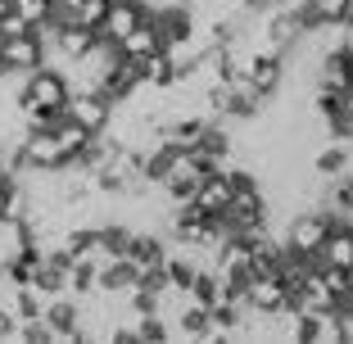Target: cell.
Segmentation results:
<instances>
[{
  "label": "cell",
  "mask_w": 353,
  "mask_h": 344,
  "mask_svg": "<svg viewBox=\"0 0 353 344\" xmlns=\"http://www.w3.org/2000/svg\"><path fill=\"white\" fill-rule=\"evenodd\" d=\"M317 263H326V267H353V222H331L322 250H317Z\"/></svg>",
  "instance_id": "6"
},
{
  "label": "cell",
  "mask_w": 353,
  "mask_h": 344,
  "mask_svg": "<svg viewBox=\"0 0 353 344\" xmlns=\"http://www.w3.org/2000/svg\"><path fill=\"white\" fill-rule=\"evenodd\" d=\"M0 77H10V68H5V59H0Z\"/></svg>",
  "instance_id": "15"
},
{
  "label": "cell",
  "mask_w": 353,
  "mask_h": 344,
  "mask_svg": "<svg viewBox=\"0 0 353 344\" xmlns=\"http://www.w3.org/2000/svg\"><path fill=\"white\" fill-rule=\"evenodd\" d=\"M190 204H195V209H204V213H222L231 204V172H227V177H222V172H208V177L195 186Z\"/></svg>",
  "instance_id": "8"
},
{
  "label": "cell",
  "mask_w": 353,
  "mask_h": 344,
  "mask_svg": "<svg viewBox=\"0 0 353 344\" xmlns=\"http://www.w3.org/2000/svg\"><path fill=\"white\" fill-rule=\"evenodd\" d=\"M104 10H109V0H82L77 14H73V23H82V28H100Z\"/></svg>",
  "instance_id": "12"
},
{
  "label": "cell",
  "mask_w": 353,
  "mask_h": 344,
  "mask_svg": "<svg viewBox=\"0 0 353 344\" xmlns=\"http://www.w3.org/2000/svg\"><path fill=\"white\" fill-rule=\"evenodd\" d=\"M63 114L73 118V123H82L86 132H104V127L114 123V105H109L100 91H68Z\"/></svg>",
  "instance_id": "2"
},
{
  "label": "cell",
  "mask_w": 353,
  "mask_h": 344,
  "mask_svg": "<svg viewBox=\"0 0 353 344\" xmlns=\"http://www.w3.org/2000/svg\"><path fill=\"white\" fill-rule=\"evenodd\" d=\"M68 73L63 68H32V73H23V86L19 95H14V109L19 114H32V109H54V114H63V100H68Z\"/></svg>",
  "instance_id": "1"
},
{
  "label": "cell",
  "mask_w": 353,
  "mask_h": 344,
  "mask_svg": "<svg viewBox=\"0 0 353 344\" xmlns=\"http://www.w3.org/2000/svg\"><path fill=\"white\" fill-rule=\"evenodd\" d=\"M303 317V344H340V308H317Z\"/></svg>",
  "instance_id": "9"
},
{
  "label": "cell",
  "mask_w": 353,
  "mask_h": 344,
  "mask_svg": "<svg viewBox=\"0 0 353 344\" xmlns=\"http://www.w3.org/2000/svg\"><path fill=\"white\" fill-rule=\"evenodd\" d=\"M240 285H245L250 308H259V313H276V308H285V303H290V294H285L281 276H245Z\"/></svg>",
  "instance_id": "5"
},
{
  "label": "cell",
  "mask_w": 353,
  "mask_h": 344,
  "mask_svg": "<svg viewBox=\"0 0 353 344\" xmlns=\"http://www.w3.org/2000/svg\"><path fill=\"white\" fill-rule=\"evenodd\" d=\"M0 59H5V68L10 73H32V68H41L46 63V45L37 32H23V37H5L0 41Z\"/></svg>",
  "instance_id": "3"
},
{
  "label": "cell",
  "mask_w": 353,
  "mask_h": 344,
  "mask_svg": "<svg viewBox=\"0 0 353 344\" xmlns=\"http://www.w3.org/2000/svg\"><path fill=\"white\" fill-rule=\"evenodd\" d=\"M344 5L349 0H303V23L308 28H317V23H344Z\"/></svg>",
  "instance_id": "11"
},
{
  "label": "cell",
  "mask_w": 353,
  "mask_h": 344,
  "mask_svg": "<svg viewBox=\"0 0 353 344\" xmlns=\"http://www.w3.org/2000/svg\"><path fill=\"white\" fill-rule=\"evenodd\" d=\"M50 132H54V141H59V150H63V154H68V163H73V159L82 154V150H86V141H91V136H95V132H86L82 123H73V118H68V114H63L59 123L50 127Z\"/></svg>",
  "instance_id": "10"
},
{
  "label": "cell",
  "mask_w": 353,
  "mask_h": 344,
  "mask_svg": "<svg viewBox=\"0 0 353 344\" xmlns=\"http://www.w3.org/2000/svg\"><path fill=\"white\" fill-rule=\"evenodd\" d=\"M0 172H5V150H0Z\"/></svg>",
  "instance_id": "16"
},
{
  "label": "cell",
  "mask_w": 353,
  "mask_h": 344,
  "mask_svg": "<svg viewBox=\"0 0 353 344\" xmlns=\"http://www.w3.org/2000/svg\"><path fill=\"white\" fill-rule=\"evenodd\" d=\"M10 181H14V172H0V204H5V190H10Z\"/></svg>",
  "instance_id": "14"
},
{
  "label": "cell",
  "mask_w": 353,
  "mask_h": 344,
  "mask_svg": "<svg viewBox=\"0 0 353 344\" xmlns=\"http://www.w3.org/2000/svg\"><path fill=\"white\" fill-rule=\"evenodd\" d=\"M340 344H353V313L340 308Z\"/></svg>",
  "instance_id": "13"
},
{
  "label": "cell",
  "mask_w": 353,
  "mask_h": 344,
  "mask_svg": "<svg viewBox=\"0 0 353 344\" xmlns=\"http://www.w3.org/2000/svg\"><path fill=\"white\" fill-rule=\"evenodd\" d=\"M145 5L141 0H109V10H104V19H100V28H95V37H104V41H123L127 32L136 28V23L145 19Z\"/></svg>",
  "instance_id": "4"
},
{
  "label": "cell",
  "mask_w": 353,
  "mask_h": 344,
  "mask_svg": "<svg viewBox=\"0 0 353 344\" xmlns=\"http://www.w3.org/2000/svg\"><path fill=\"white\" fill-rule=\"evenodd\" d=\"M114 45H118V54H127V59H145V54L163 50V41H159V28H154V14H145V19L136 23L123 41H114Z\"/></svg>",
  "instance_id": "7"
}]
</instances>
